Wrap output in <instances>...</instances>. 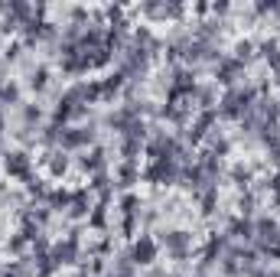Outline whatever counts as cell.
<instances>
[{"instance_id": "obj_1", "label": "cell", "mask_w": 280, "mask_h": 277, "mask_svg": "<svg viewBox=\"0 0 280 277\" xmlns=\"http://www.w3.org/2000/svg\"><path fill=\"white\" fill-rule=\"evenodd\" d=\"M147 176L157 180V183H170L173 176H176V166H173V160H157L150 170H147Z\"/></svg>"}, {"instance_id": "obj_2", "label": "cell", "mask_w": 280, "mask_h": 277, "mask_svg": "<svg viewBox=\"0 0 280 277\" xmlns=\"http://www.w3.org/2000/svg\"><path fill=\"white\" fill-rule=\"evenodd\" d=\"M153 258H157V245H153L150 238H140L137 245H134V261L137 264H150Z\"/></svg>"}, {"instance_id": "obj_3", "label": "cell", "mask_w": 280, "mask_h": 277, "mask_svg": "<svg viewBox=\"0 0 280 277\" xmlns=\"http://www.w3.org/2000/svg\"><path fill=\"white\" fill-rule=\"evenodd\" d=\"M241 108H245V111L251 108V92H235V95L225 98V111L228 114H241Z\"/></svg>"}, {"instance_id": "obj_4", "label": "cell", "mask_w": 280, "mask_h": 277, "mask_svg": "<svg viewBox=\"0 0 280 277\" xmlns=\"http://www.w3.org/2000/svg\"><path fill=\"white\" fill-rule=\"evenodd\" d=\"M7 173H13V176H26V173H30L26 153H7Z\"/></svg>"}, {"instance_id": "obj_5", "label": "cell", "mask_w": 280, "mask_h": 277, "mask_svg": "<svg viewBox=\"0 0 280 277\" xmlns=\"http://www.w3.org/2000/svg\"><path fill=\"white\" fill-rule=\"evenodd\" d=\"M88 140H91V130H85V128L65 130V134H62V144H65V147H82V144H88Z\"/></svg>"}, {"instance_id": "obj_6", "label": "cell", "mask_w": 280, "mask_h": 277, "mask_svg": "<svg viewBox=\"0 0 280 277\" xmlns=\"http://www.w3.org/2000/svg\"><path fill=\"white\" fill-rule=\"evenodd\" d=\"M75 251H78L75 238H69L65 245H59V248H55V264H72V258H75Z\"/></svg>"}, {"instance_id": "obj_7", "label": "cell", "mask_w": 280, "mask_h": 277, "mask_svg": "<svg viewBox=\"0 0 280 277\" xmlns=\"http://www.w3.org/2000/svg\"><path fill=\"white\" fill-rule=\"evenodd\" d=\"M186 245H189V238L183 232H170L166 235V248H170L173 255H186Z\"/></svg>"}, {"instance_id": "obj_8", "label": "cell", "mask_w": 280, "mask_h": 277, "mask_svg": "<svg viewBox=\"0 0 280 277\" xmlns=\"http://www.w3.org/2000/svg\"><path fill=\"white\" fill-rule=\"evenodd\" d=\"M231 232L241 235V238H251V235H254V225H251V222H235V225H231Z\"/></svg>"}, {"instance_id": "obj_9", "label": "cell", "mask_w": 280, "mask_h": 277, "mask_svg": "<svg viewBox=\"0 0 280 277\" xmlns=\"http://www.w3.org/2000/svg\"><path fill=\"white\" fill-rule=\"evenodd\" d=\"M235 72H238V62H222V82H231V78H235Z\"/></svg>"}, {"instance_id": "obj_10", "label": "cell", "mask_w": 280, "mask_h": 277, "mask_svg": "<svg viewBox=\"0 0 280 277\" xmlns=\"http://www.w3.org/2000/svg\"><path fill=\"white\" fill-rule=\"evenodd\" d=\"M82 163H85L88 170H98V166L105 163V160H101V150H95V153H91V160H88V157H85V160H82Z\"/></svg>"}, {"instance_id": "obj_11", "label": "cell", "mask_w": 280, "mask_h": 277, "mask_svg": "<svg viewBox=\"0 0 280 277\" xmlns=\"http://www.w3.org/2000/svg\"><path fill=\"white\" fill-rule=\"evenodd\" d=\"M46 78H49V72H46V69H39V72L33 75V88H43V85H46Z\"/></svg>"}, {"instance_id": "obj_12", "label": "cell", "mask_w": 280, "mask_h": 277, "mask_svg": "<svg viewBox=\"0 0 280 277\" xmlns=\"http://www.w3.org/2000/svg\"><path fill=\"white\" fill-rule=\"evenodd\" d=\"M0 98H3V101H17V85H3Z\"/></svg>"}, {"instance_id": "obj_13", "label": "cell", "mask_w": 280, "mask_h": 277, "mask_svg": "<svg viewBox=\"0 0 280 277\" xmlns=\"http://www.w3.org/2000/svg\"><path fill=\"white\" fill-rule=\"evenodd\" d=\"M251 55V43H238V59H248Z\"/></svg>"}, {"instance_id": "obj_14", "label": "cell", "mask_w": 280, "mask_h": 277, "mask_svg": "<svg viewBox=\"0 0 280 277\" xmlns=\"http://www.w3.org/2000/svg\"><path fill=\"white\" fill-rule=\"evenodd\" d=\"M121 180H124V183L134 180V166H130V163H127V166H121Z\"/></svg>"}, {"instance_id": "obj_15", "label": "cell", "mask_w": 280, "mask_h": 277, "mask_svg": "<svg viewBox=\"0 0 280 277\" xmlns=\"http://www.w3.org/2000/svg\"><path fill=\"white\" fill-rule=\"evenodd\" d=\"M202 205H205V212H212V205H215V192H205Z\"/></svg>"}]
</instances>
